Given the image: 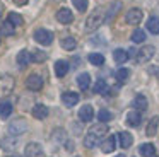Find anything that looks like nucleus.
I'll return each mask as SVG.
<instances>
[{
	"instance_id": "f257e3e1",
	"label": "nucleus",
	"mask_w": 159,
	"mask_h": 157,
	"mask_svg": "<svg viewBox=\"0 0 159 157\" xmlns=\"http://www.w3.org/2000/svg\"><path fill=\"white\" fill-rule=\"evenodd\" d=\"M104 19H106V17H104L103 10H101V9H96L93 14H89V17L86 19V26H84V29H86L87 33H93V31H96L98 27L103 26Z\"/></svg>"
},
{
	"instance_id": "f03ea898",
	"label": "nucleus",
	"mask_w": 159,
	"mask_h": 157,
	"mask_svg": "<svg viewBox=\"0 0 159 157\" xmlns=\"http://www.w3.org/2000/svg\"><path fill=\"white\" fill-rule=\"evenodd\" d=\"M14 77L12 75H2L0 77V96H9L14 91Z\"/></svg>"
},
{
	"instance_id": "7ed1b4c3",
	"label": "nucleus",
	"mask_w": 159,
	"mask_h": 157,
	"mask_svg": "<svg viewBox=\"0 0 159 157\" xmlns=\"http://www.w3.org/2000/svg\"><path fill=\"white\" fill-rule=\"evenodd\" d=\"M34 41L43 44V46H48L53 41V33L48 29H36L34 31Z\"/></svg>"
},
{
	"instance_id": "20e7f679",
	"label": "nucleus",
	"mask_w": 159,
	"mask_h": 157,
	"mask_svg": "<svg viewBox=\"0 0 159 157\" xmlns=\"http://www.w3.org/2000/svg\"><path fill=\"white\" fill-rule=\"evenodd\" d=\"M154 53H156L154 46H142L140 50L137 51V58H135V61H137V63H147V61L154 56Z\"/></svg>"
},
{
	"instance_id": "39448f33",
	"label": "nucleus",
	"mask_w": 159,
	"mask_h": 157,
	"mask_svg": "<svg viewBox=\"0 0 159 157\" xmlns=\"http://www.w3.org/2000/svg\"><path fill=\"white\" fill-rule=\"evenodd\" d=\"M7 130H9L11 135H21V133H24L26 130H28V121L22 119V118H17V119H14V121L9 125Z\"/></svg>"
},
{
	"instance_id": "423d86ee",
	"label": "nucleus",
	"mask_w": 159,
	"mask_h": 157,
	"mask_svg": "<svg viewBox=\"0 0 159 157\" xmlns=\"http://www.w3.org/2000/svg\"><path fill=\"white\" fill-rule=\"evenodd\" d=\"M24 157H43V147L38 142H31L24 149Z\"/></svg>"
},
{
	"instance_id": "0eeeda50",
	"label": "nucleus",
	"mask_w": 159,
	"mask_h": 157,
	"mask_svg": "<svg viewBox=\"0 0 159 157\" xmlns=\"http://www.w3.org/2000/svg\"><path fill=\"white\" fill-rule=\"evenodd\" d=\"M142 17H144V14H142L140 9H130L127 12V16H125V20L130 26H137V24H140Z\"/></svg>"
},
{
	"instance_id": "6e6552de",
	"label": "nucleus",
	"mask_w": 159,
	"mask_h": 157,
	"mask_svg": "<svg viewBox=\"0 0 159 157\" xmlns=\"http://www.w3.org/2000/svg\"><path fill=\"white\" fill-rule=\"evenodd\" d=\"M26 87H28L29 91H39V89L43 87V78H41V75L31 74V75L28 77V80H26Z\"/></svg>"
},
{
	"instance_id": "1a4fd4ad",
	"label": "nucleus",
	"mask_w": 159,
	"mask_h": 157,
	"mask_svg": "<svg viewBox=\"0 0 159 157\" xmlns=\"http://www.w3.org/2000/svg\"><path fill=\"white\" fill-rule=\"evenodd\" d=\"M125 121H127L128 126H139V125H140V121H142L140 111H137V109H132V111H128Z\"/></svg>"
},
{
	"instance_id": "9d476101",
	"label": "nucleus",
	"mask_w": 159,
	"mask_h": 157,
	"mask_svg": "<svg viewBox=\"0 0 159 157\" xmlns=\"http://www.w3.org/2000/svg\"><path fill=\"white\" fill-rule=\"evenodd\" d=\"M57 20H58L60 24H70L74 20V14H72V10H69V9H60L58 12H57Z\"/></svg>"
},
{
	"instance_id": "9b49d317",
	"label": "nucleus",
	"mask_w": 159,
	"mask_h": 157,
	"mask_svg": "<svg viewBox=\"0 0 159 157\" xmlns=\"http://www.w3.org/2000/svg\"><path fill=\"white\" fill-rule=\"evenodd\" d=\"M93 118H94V109H93V106L86 104V106H82V108L79 109V119H80V121L89 123Z\"/></svg>"
},
{
	"instance_id": "f8f14e48",
	"label": "nucleus",
	"mask_w": 159,
	"mask_h": 157,
	"mask_svg": "<svg viewBox=\"0 0 159 157\" xmlns=\"http://www.w3.org/2000/svg\"><path fill=\"white\" fill-rule=\"evenodd\" d=\"M115 149H116V137L115 135H110L108 138H104L103 142H101V150H103L104 154L113 152Z\"/></svg>"
},
{
	"instance_id": "ddd939ff",
	"label": "nucleus",
	"mask_w": 159,
	"mask_h": 157,
	"mask_svg": "<svg viewBox=\"0 0 159 157\" xmlns=\"http://www.w3.org/2000/svg\"><path fill=\"white\" fill-rule=\"evenodd\" d=\"M69 68H70V65H69V61H65V60H57L55 61V75L57 77H65L67 74H69Z\"/></svg>"
},
{
	"instance_id": "4468645a",
	"label": "nucleus",
	"mask_w": 159,
	"mask_h": 157,
	"mask_svg": "<svg viewBox=\"0 0 159 157\" xmlns=\"http://www.w3.org/2000/svg\"><path fill=\"white\" fill-rule=\"evenodd\" d=\"M132 106H134L137 111H145V109H147V106H149L147 97H145L144 94H137L134 97V101H132Z\"/></svg>"
},
{
	"instance_id": "2eb2a0df",
	"label": "nucleus",
	"mask_w": 159,
	"mask_h": 157,
	"mask_svg": "<svg viewBox=\"0 0 159 157\" xmlns=\"http://www.w3.org/2000/svg\"><path fill=\"white\" fill-rule=\"evenodd\" d=\"M62 101L65 106H69V108H72V106H75L77 102H79V94L77 92H63L62 94Z\"/></svg>"
},
{
	"instance_id": "dca6fc26",
	"label": "nucleus",
	"mask_w": 159,
	"mask_h": 157,
	"mask_svg": "<svg viewBox=\"0 0 159 157\" xmlns=\"http://www.w3.org/2000/svg\"><path fill=\"white\" fill-rule=\"evenodd\" d=\"M118 140H120L121 149H128V147H132L134 137H132V133H128V132H120L118 133Z\"/></svg>"
},
{
	"instance_id": "f3484780",
	"label": "nucleus",
	"mask_w": 159,
	"mask_h": 157,
	"mask_svg": "<svg viewBox=\"0 0 159 157\" xmlns=\"http://www.w3.org/2000/svg\"><path fill=\"white\" fill-rule=\"evenodd\" d=\"M31 60H33V55L29 53L28 50H21L17 53V63H19V67H28Z\"/></svg>"
},
{
	"instance_id": "a211bd4d",
	"label": "nucleus",
	"mask_w": 159,
	"mask_h": 157,
	"mask_svg": "<svg viewBox=\"0 0 159 157\" xmlns=\"http://www.w3.org/2000/svg\"><path fill=\"white\" fill-rule=\"evenodd\" d=\"M77 84H79V87L82 89V91L89 89V85H91V75L87 74V72L79 74V75H77Z\"/></svg>"
},
{
	"instance_id": "6ab92c4d",
	"label": "nucleus",
	"mask_w": 159,
	"mask_h": 157,
	"mask_svg": "<svg viewBox=\"0 0 159 157\" xmlns=\"http://www.w3.org/2000/svg\"><path fill=\"white\" fill-rule=\"evenodd\" d=\"M89 133H93L94 137H98V138L104 137V135L108 133V126H106V123H98V125H94L93 128L89 130Z\"/></svg>"
},
{
	"instance_id": "aec40b11",
	"label": "nucleus",
	"mask_w": 159,
	"mask_h": 157,
	"mask_svg": "<svg viewBox=\"0 0 159 157\" xmlns=\"http://www.w3.org/2000/svg\"><path fill=\"white\" fill-rule=\"evenodd\" d=\"M33 116H34L36 119H45L46 116H48V108H46L45 104H36L34 108H33Z\"/></svg>"
},
{
	"instance_id": "412c9836",
	"label": "nucleus",
	"mask_w": 159,
	"mask_h": 157,
	"mask_svg": "<svg viewBox=\"0 0 159 157\" xmlns=\"http://www.w3.org/2000/svg\"><path fill=\"white\" fill-rule=\"evenodd\" d=\"M139 152H140L142 157H154L156 154V147L152 145V143H142L140 149H139Z\"/></svg>"
},
{
	"instance_id": "4be33fe9",
	"label": "nucleus",
	"mask_w": 159,
	"mask_h": 157,
	"mask_svg": "<svg viewBox=\"0 0 159 157\" xmlns=\"http://www.w3.org/2000/svg\"><path fill=\"white\" fill-rule=\"evenodd\" d=\"M11 113H12V102H9V101H2V102H0V118H2V119L9 118Z\"/></svg>"
},
{
	"instance_id": "5701e85b",
	"label": "nucleus",
	"mask_w": 159,
	"mask_h": 157,
	"mask_svg": "<svg viewBox=\"0 0 159 157\" xmlns=\"http://www.w3.org/2000/svg\"><path fill=\"white\" fill-rule=\"evenodd\" d=\"M157 126H159V116H154V118L149 121L147 130H145V135H147V137H154L156 132H157Z\"/></svg>"
},
{
	"instance_id": "b1692460",
	"label": "nucleus",
	"mask_w": 159,
	"mask_h": 157,
	"mask_svg": "<svg viewBox=\"0 0 159 157\" xmlns=\"http://www.w3.org/2000/svg\"><path fill=\"white\" fill-rule=\"evenodd\" d=\"M60 46H62L63 50H67V51H72V50H75L77 41L74 39L72 36H67V38H63V39L60 41Z\"/></svg>"
},
{
	"instance_id": "393cba45",
	"label": "nucleus",
	"mask_w": 159,
	"mask_h": 157,
	"mask_svg": "<svg viewBox=\"0 0 159 157\" xmlns=\"http://www.w3.org/2000/svg\"><path fill=\"white\" fill-rule=\"evenodd\" d=\"M113 60L121 65V63H125V61L128 60V53L125 50H121V48H118V50L113 51Z\"/></svg>"
},
{
	"instance_id": "a878e982",
	"label": "nucleus",
	"mask_w": 159,
	"mask_h": 157,
	"mask_svg": "<svg viewBox=\"0 0 159 157\" xmlns=\"http://www.w3.org/2000/svg\"><path fill=\"white\" fill-rule=\"evenodd\" d=\"M147 31L152 34H159V19L157 17H151L147 20Z\"/></svg>"
},
{
	"instance_id": "bb28decb",
	"label": "nucleus",
	"mask_w": 159,
	"mask_h": 157,
	"mask_svg": "<svg viewBox=\"0 0 159 157\" xmlns=\"http://www.w3.org/2000/svg\"><path fill=\"white\" fill-rule=\"evenodd\" d=\"M0 31H2V34H5V36H12L14 34V31H16V26L11 22V20H5L4 24H2V27H0Z\"/></svg>"
},
{
	"instance_id": "cd10ccee",
	"label": "nucleus",
	"mask_w": 159,
	"mask_h": 157,
	"mask_svg": "<svg viewBox=\"0 0 159 157\" xmlns=\"http://www.w3.org/2000/svg\"><path fill=\"white\" fill-rule=\"evenodd\" d=\"M87 58H89V61L93 65H96V67H101V65L104 63V56L101 53H91Z\"/></svg>"
},
{
	"instance_id": "c85d7f7f",
	"label": "nucleus",
	"mask_w": 159,
	"mask_h": 157,
	"mask_svg": "<svg viewBox=\"0 0 159 157\" xmlns=\"http://www.w3.org/2000/svg\"><path fill=\"white\" fill-rule=\"evenodd\" d=\"M128 75H130V70H128V68H118L116 74H115V77H116V80L120 82V84H123V82L128 78Z\"/></svg>"
},
{
	"instance_id": "c756f323",
	"label": "nucleus",
	"mask_w": 159,
	"mask_h": 157,
	"mask_svg": "<svg viewBox=\"0 0 159 157\" xmlns=\"http://www.w3.org/2000/svg\"><path fill=\"white\" fill-rule=\"evenodd\" d=\"M94 92H96V94H106L108 92V84L103 78H99V80L94 84Z\"/></svg>"
},
{
	"instance_id": "7c9ffc66",
	"label": "nucleus",
	"mask_w": 159,
	"mask_h": 157,
	"mask_svg": "<svg viewBox=\"0 0 159 157\" xmlns=\"http://www.w3.org/2000/svg\"><path fill=\"white\" fill-rule=\"evenodd\" d=\"M98 137H94L93 133H87L86 135V138H84V145L87 147V149H93V147H96V143H98Z\"/></svg>"
},
{
	"instance_id": "2f4dec72",
	"label": "nucleus",
	"mask_w": 159,
	"mask_h": 157,
	"mask_svg": "<svg viewBox=\"0 0 159 157\" xmlns=\"http://www.w3.org/2000/svg\"><path fill=\"white\" fill-rule=\"evenodd\" d=\"M132 41H134V43H144L145 41V33L142 29H135L134 33H132Z\"/></svg>"
},
{
	"instance_id": "473e14b6",
	"label": "nucleus",
	"mask_w": 159,
	"mask_h": 157,
	"mask_svg": "<svg viewBox=\"0 0 159 157\" xmlns=\"http://www.w3.org/2000/svg\"><path fill=\"white\" fill-rule=\"evenodd\" d=\"M111 118H113V114H111L108 109H99V113H98V119H99L101 123H108Z\"/></svg>"
},
{
	"instance_id": "72a5a7b5",
	"label": "nucleus",
	"mask_w": 159,
	"mask_h": 157,
	"mask_svg": "<svg viewBox=\"0 0 159 157\" xmlns=\"http://www.w3.org/2000/svg\"><path fill=\"white\" fill-rule=\"evenodd\" d=\"M9 20H11L14 26H22V22H24V20H22V17L19 16V14H16V12L9 14Z\"/></svg>"
},
{
	"instance_id": "f704fd0d",
	"label": "nucleus",
	"mask_w": 159,
	"mask_h": 157,
	"mask_svg": "<svg viewBox=\"0 0 159 157\" xmlns=\"http://www.w3.org/2000/svg\"><path fill=\"white\" fill-rule=\"evenodd\" d=\"M72 3L75 5V9L79 12H86L87 10V0H72Z\"/></svg>"
},
{
	"instance_id": "c9c22d12",
	"label": "nucleus",
	"mask_w": 159,
	"mask_h": 157,
	"mask_svg": "<svg viewBox=\"0 0 159 157\" xmlns=\"http://www.w3.org/2000/svg\"><path fill=\"white\" fill-rule=\"evenodd\" d=\"M46 60V53H43V51H34L33 53V61H36V63H41V61Z\"/></svg>"
},
{
	"instance_id": "e433bc0d",
	"label": "nucleus",
	"mask_w": 159,
	"mask_h": 157,
	"mask_svg": "<svg viewBox=\"0 0 159 157\" xmlns=\"http://www.w3.org/2000/svg\"><path fill=\"white\" fill-rule=\"evenodd\" d=\"M149 72H151V74H154L156 77L159 78V67H151V68H149Z\"/></svg>"
},
{
	"instance_id": "4c0bfd02",
	"label": "nucleus",
	"mask_w": 159,
	"mask_h": 157,
	"mask_svg": "<svg viewBox=\"0 0 159 157\" xmlns=\"http://www.w3.org/2000/svg\"><path fill=\"white\" fill-rule=\"evenodd\" d=\"M14 3H16V5H26L28 0H14Z\"/></svg>"
},
{
	"instance_id": "58836bf2",
	"label": "nucleus",
	"mask_w": 159,
	"mask_h": 157,
	"mask_svg": "<svg viewBox=\"0 0 159 157\" xmlns=\"http://www.w3.org/2000/svg\"><path fill=\"white\" fill-rule=\"evenodd\" d=\"M116 157H125V155H116Z\"/></svg>"
}]
</instances>
